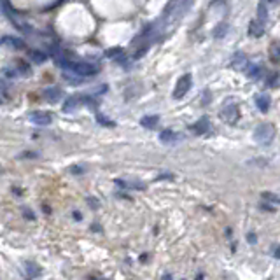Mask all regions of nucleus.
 I'll return each instance as SVG.
<instances>
[{
  "label": "nucleus",
  "instance_id": "obj_1",
  "mask_svg": "<svg viewBox=\"0 0 280 280\" xmlns=\"http://www.w3.org/2000/svg\"><path fill=\"white\" fill-rule=\"evenodd\" d=\"M58 63H60L63 68H67V70H70L72 74L79 76V77H91L98 72V68H96L95 65L86 63V61H70V60L61 58V56L58 58Z\"/></svg>",
  "mask_w": 280,
  "mask_h": 280
},
{
  "label": "nucleus",
  "instance_id": "obj_2",
  "mask_svg": "<svg viewBox=\"0 0 280 280\" xmlns=\"http://www.w3.org/2000/svg\"><path fill=\"white\" fill-rule=\"evenodd\" d=\"M273 137H275V128H273V124H259L254 132V139L263 145H268L272 144Z\"/></svg>",
  "mask_w": 280,
  "mask_h": 280
},
{
  "label": "nucleus",
  "instance_id": "obj_3",
  "mask_svg": "<svg viewBox=\"0 0 280 280\" xmlns=\"http://www.w3.org/2000/svg\"><path fill=\"white\" fill-rule=\"evenodd\" d=\"M238 117H240V111H238V107H236L235 104L226 105V107L221 111V119H223L224 123L233 124L238 121Z\"/></svg>",
  "mask_w": 280,
  "mask_h": 280
},
{
  "label": "nucleus",
  "instance_id": "obj_4",
  "mask_svg": "<svg viewBox=\"0 0 280 280\" xmlns=\"http://www.w3.org/2000/svg\"><path fill=\"white\" fill-rule=\"evenodd\" d=\"M189 88H191V76L186 74V76H182L177 81V86L175 89H173V98H182V96H186Z\"/></svg>",
  "mask_w": 280,
  "mask_h": 280
},
{
  "label": "nucleus",
  "instance_id": "obj_5",
  "mask_svg": "<svg viewBox=\"0 0 280 280\" xmlns=\"http://www.w3.org/2000/svg\"><path fill=\"white\" fill-rule=\"evenodd\" d=\"M30 121H32L33 124H37V126H48V124H51L53 117L49 112L37 111V112H32V114H30Z\"/></svg>",
  "mask_w": 280,
  "mask_h": 280
},
{
  "label": "nucleus",
  "instance_id": "obj_6",
  "mask_svg": "<svg viewBox=\"0 0 280 280\" xmlns=\"http://www.w3.org/2000/svg\"><path fill=\"white\" fill-rule=\"evenodd\" d=\"M264 33V23L263 21H259L256 18V20H252L251 25H249V35L251 37H261Z\"/></svg>",
  "mask_w": 280,
  "mask_h": 280
},
{
  "label": "nucleus",
  "instance_id": "obj_7",
  "mask_svg": "<svg viewBox=\"0 0 280 280\" xmlns=\"http://www.w3.org/2000/svg\"><path fill=\"white\" fill-rule=\"evenodd\" d=\"M0 44L2 46H9V48H14V49H23L25 48V42L21 39H16V37H11V35H4L0 39Z\"/></svg>",
  "mask_w": 280,
  "mask_h": 280
},
{
  "label": "nucleus",
  "instance_id": "obj_8",
  "mask_svg": "<svg viewBox=\"0 0 280 280\" xmlns=\"http://www.w3.org/2000/svg\"><path fill=\"white\" fill-rule=\"evenodd\" d=\"M42 95H44L49 102H56L61 96V89L56 88V86H53V88H46L44 91H42Z\"/></svg>",
  "mask_w": 280,
  "mask_h": 280
},
{
  "label": "nucleus",
  "instance_id": "obj_9",
  "mask_svg": "<svg viewBox=\"0 0 280 280\" xmlns=\"http://www.w3.org/2000/svg\"><path fill=\"white\" fill-rule=\"evenodd\" d=\"M207 128H208V119H207V117H201L198 123H195L191 126V132L193 133H200V135H201V133L207 132Z\"/></svg>",
  "mask_w": 280,
  "mask_h": 280
},
{
  "label": "nucleus",
  "instance_id": "obj_10",
  "mask_svg": "<svg viewBox=\"0 0 280 280\" xmlns=\"http://www.w3.org/2000/svg\"><path fill=\"white\" fill-rule=\"evenodd\" d=\"M160 139H161V142H165V144H172V142L179 140V135H177L175 132H172V130H165V132H161Z\"/></svg>",
  "mask_w": 280,
  "mask_h": 280
},
{
  "label": "nucleus",
  "instance_id": "obj_11",
  "mask_svg": "<svg viewBox=\"0 0 280 280\" xmlns=\"http://www.w3.org/2000/svg\"><path fill=\"white\" fill-rule=\"evenodd\" d=\"M256 105L259 107L261 112H268V109H270V98L266 95H259L256 98Z\"/></svg>",
  "mask_w": 280,
  "mask_h": 280
},
{
  "label": "nucleus",
  "instance_id": "obj_12",
  "mask_svg": "<svg viewBox=\"0 0 280 280\" xmlns=\"http://www.w3.org/2000/svg\"><path fill=\"white\" fill-rule=\"evenodd\" d=\"M158 121H160V117L158 116H145L140 119V124L144 126V128H154L158 124Z\"/></svg>",
  "mask_w": 280,
  "mask_h": 280
},
{
  "label": "nucleus",
  "instance_id": "obj_13",
  "mask_svg": "<svg viewBox=\"0 0 280 280\" xmlns=\"http://www.w3.org/2000/svg\"><path fill=\"white\" fill-rule=\"evenodd\" d=\"M27 275H28V277H39V275H40L39 264H35V263H27Z\"/></svg>",
  "mask_w": 280,
  "mask_h": 280
},
{
  "label": "nucleus",
  "instance_id": "obj_14",
  "mask_svg": "<svg viewBox=\"0 0 280 280\" xmlns=\"http://www.w3.org/2000/svg\"><path fill=\"white\" fill-rule=\"evenodd\" d=\"M77 105H79V98H77V96H72V98H68V100L65 102L63 111H65V112L74 111V109H77Z\"/></svg>",
  "mask_w": 280,
  "mask_h": 280
},
{
  "label": "nucleus",
  "instance_id": "obj_15",
  "mask_svg": "<svg viewBox=\"0 0 280 280\" xmlns=\"http://www.w3.org/2000/svg\"><path fill=\"white\" fill-rule=\"evenodd\" d=\"M226 32H228V25L221 23V25H217L216 30H214V37H216V39H221V37H224Z\"/></svg>",
  "mask_w": 280,
  "mask_h": 280
},
{
  "label": "nucleus",
  "instance_id": "obj_16",
  "mask_svg": "<svg viewBox=\"0 0 280 280\" xmlns=\"http://www.w3.org/2000/svg\"><path fill=\"white\" fill-rule=\"evenodd\" d=\"M266 16H268V14H266V7H264V4H259L257 5V20L259 21H266Z\"/></svg>",
  "mask_w": 280,
  "mask_h": 280
},
{
  "label": "nucleus",
  "instance_id": "obj_17",
  "mask_svg": "<svg viewBox=\"0 0 280 280\" xmlns=\"http://www.w3.org/2000/svg\"><path fill=\"white\" fill-rule=\"evenodd\" d=\"M30 55H32V58L37 61V63H42V61L46 60V55L44 53H40V51H30Z\"/></svg>",
  "mask_w": 280,
  "mask_h": 280
},
{
  "label": "nucleus",
  "instance_id": "obj_18",
  "mask_svg": "<svg viewBox=\"0 0 280 280\" xmlns=\"http://www.w3.org/2000/svg\"><path fill=\"white\" fill-rule=\"evenodd\" d=\"M270 51H272V56L275 58V60H280V42H275Z\"/></svg>",
  "mask_w": 280,
  "mask_h": 280
},
{
  "label": "nucleus",
  "instance_id": "obj_19",
  "mask_svg": "<svg viewBox=\"0 0 280 280\" xmlns=\"http://www.w3.org/2000/svg\"><path fill=\"white\" fill-rule=\"evenodd\" d=\"M263 198H266L268 201H273V203H280V198L275 195H272V193H263Z\"/></svg>",
  "mask_w": 280,
  "mask_h": 280
},
{
  "label": "nucleus",
  "instance_id": "obj_20",
  "mask_svg": "<svg viewBox=\"0 0 280 280\" xmlns=\"http://www.w3.org/2000/svg\"><path fill=\"white\" fill-rule=\"evenodd\" d=\"M7 98V91H5V86L0 83V102H4Z\"/></svg>",
  "mask_w": 280,
  "mask_h": 280
},
{
  "label": "nucleus",
  "instance_id": "obj_21",
  "mask_svg": "<svg viewBox=\"0 0 280 280\" xmlns=\"http://www.w3.org/2000/svg\"><path fill=\"white\" fill-rule=\"evenodd\" d=\"M96 119L100 121V123L107 124V126H112V123H111V121H107V119H105V117H104V116H102V114H98V116H96Z\"/></svg>",
  "mask_w": 280,
  "mask_h": 280
},
{
  "label": "nucleus",
  "instance_id": "obj_22",
  "mask_svg": "<svg viewBox=\"0 0 280 280\" xmlns=\"http://www.w3.org/2000/svg\"><path fill=\"white\" fill-rule=\"evenodd\" d=\"M121 49H111V51H107V56H114V55H119Z\"/></svg>",
  "mask_w": 280,
  "mask_h": 280
},
{
  "label": "nucleus",
  "instance_id": "obj_23",
  "mask_svg": "<svg viewBox=\"0 0 280 280\" xmlns=\"http://www.w3.org/2000/svg\"><path fill=\"white\" fill-rule=\"evenodd\" d=\"M70 170H72V173H81V172H83V170H81L79 167H72Z\"/></svg>",
  "mask_w": 280,
  "mask_h": 280
},
{
  "label": "nucleus",
  "instance_id": "obj_24",
  "mask_svg": "<svg viewBox=\"0 0 280 280\" xmlns=\"http://www.w3.org/2000/svg\"><path fill=\"white\" fill-rule=\"evenodd\" d=\"M249 242H251V244H254V242H256V236L252 235V233H249Z\"/></svg>",
  "mask_w": 280,
  "mask_h": 280
},
{
  "label": "nucleus",
  "instance_id": "obj_25",
  "mask_svg": "<svg viewBox=\"0 0 280 280\" xmlns=\"http://www.w3.org/2000/svg\"><path fill=\"white\" fill-rule=\"evenodd\" d=\"M74 217H76L77 221H81V214H79V212H76V214H74Z\"/></svg>",
  "mask_w": 280,
  "mask_h": 280
},
{
  "label": "nucleus",
  "instance_id": "obj_26",
  "mask_svg": "<svg viewBox=\"0 0 280 280\" xmlns=\"http://www.w3.org/2000/svg\"><path fill=\"white\" fill-rule=\"evenodd\" d=\"M266 2H272V4H277V2H279V0H266Z\"/></svg>",
  "mask_w": 280,
  "mask_h": 280
}]
</instances>
